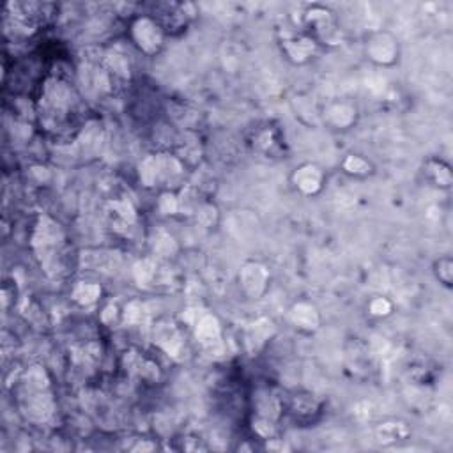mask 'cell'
Instances as JSON below:
<instances>
[{"mask_svg":"<svg viewBox=\"0 0 453 453\" xmlns=\"http://www.w3.org/2000/svg\"><path fill=\"white\" fill-rule=\"evenodd\" d=\"M197 339L204 347H213L220 343V324L216 317L204 315L197 324Z\"/></svg>","mask_w":453,"mask_h":453,"instance_id":"cell-14","label":"cell"},{"mask_svg":"<svg viewBox=\"0 0 453 453\" xmlns=\"http://www.w3.org/2000/svg\"><path fill=\"white\" fill-rule=\"evenodd\" d=\"M367 55L379 66H393L398 60V41L386 30L370 34L367 39Z\"/></svg>","mask_w":453,"mask_h":453,"instance_id":"cell-6","label":"cell"},{"mask_svg":"<svg viewBox=\"0 0 453 453\" xmlns=\"http://www.w3.org/2000/svg\"><path fill=\"white\" fill-rule=\"evenodd\" d=\"M303 25L310 32L315 43L336 44L340 41V29L335 15L328 8L322 6H312L303 15Z\"/></svg>","mask_w":453,"mask_h":453,"instance_id":"cell-3","label":"cell"},{"mask_svg":"<svg viewBox=\"0 0 453 453\" xmlns=\"http://www.w3.org/2000/svg\"><path fill=\"white\" fill-rule=\"evenodd\" d=\"M78 98L73 87L59 78H52L44 84L39 101V117L43 128L53 135H73L77 131Z\"/></svg>","mask_w":453,"mask_h":453,"instance_id":"cell-1","label":"cell"},{"mask_svg":"<svg viewBox=\"0 0 453 453\" xmlns=\"http://www.w3.org/2000/svg\"><path fill=\"white\" fill-rule=\"evenodd\" d=\"M255 409H257V414L262 418H268V420H277L280 416L282 411V402L273 391L264 390L255 397Z\"/></svg>","mask_w":453,"mask_h":453,"instance_id":"cell-11","label":"cell"},{"mask_svg":"<svg viewBox=\"0 0 453 453\" xmlns=\"http://www.w3.org/2000/svg\"><path fill=\"white\" fill-rule=\"evenodd\" d=\"M326 117H328V121L331 122L335 128H347V126H350L356 121V108H354L353 105L336 103L328 108Z\"/></svg>","mask_w":453,"mask_h":453,"instance_id":"cell-17","label":"cell"},{"mask_svg":"<svg viewBox=\"0 0 453 453\" xmlns=\"http://www.w3.org/2000/svg\"><path fill=\"white\" fill-rule=\"evenodd\" d=\"M391 312V303L384 298H376L372 303H370V313L374 315H390Z\"/></svg>","mask_w":453,"mask_h":453,"instance_id":"cell-24","label":"cell"},{"mask_svg":"<svg viewBox=\"0 0 453 453\" xmlns=\"http://www.w3.org/2000/svg\"><path fill=\"white\" fill-rule=\"evenodd\" d=\"M34 247H36L37 258L50 275H60L66 271L67 244L63 229L50 218H41L39 225L34 236Z\"/></svg>","mask_w":453,"mask_h":453,"instance_id":"cell-2","label":"cell"},{"mask_svg":"<svg viewBox=\"0 0 453 453\" xmlns=\"http://www.w3.org/2000/svg\"><path fill=\"white\" fill-rule=\"evenodd\" d=\"M107 216L112 221V225H114V229L117 230L126 229V227H129L135 221V213L129 207V204L119 202V200H115V202H112L108 206Z\"/></svg>","mask_w":453,"mask_h":453,"instance_id":"cell-16","label":"cell"},{"mask_svg":"<svg viewBox=\"0 0 453 453\" xmlns=\"http://www.w3.org/2000/svg\"><path fill=\"white\" fill-rule=\"evenodd\" d=\"M425 172L428 173L431 180L439 188H449L452 186V170L441 159H431L427 162V170Z\"/></svg>","mask_w":453,"mask_h":453,"instance_id":"cell-18","label":"cell"},{"mask_svg":"<svg viewBox=\"0 0 453 453\" xmlns=\"http://www.w3.org/2000/svg\"><path fill=\"white\" fill-rule=\"evenodd\" d=\"M434 271H435V277H438V280L441 282L445 287H452V280H453V262L449 257H442L439 258L438 262H435L434 265Z\"/></svg>","mask_w":453,"mask_h":453,"instance_id":"cell-22","label":"cell"},{"mask_svg":"<svg viewBox=\"0 0 453 453\" xmlns=\"http://www.w3.org/2000/svg\"><path fill=\"white\" fill-rule=\"evenodd\" d=\"M291 413L294 414L296 420L310 421L319 414V402L312 395H296L292 398Z\"/></svg>","mask_w":453,"mask_h":453,"instance_id":"cell-12","label":"cell"},{"mask_svg":"<svg viewBox=\"0 0 453 453\" xmlns=\"http://www.w3.org/2000/svg\"><path fill=\"white\" fill-rule=\"evenodd\" d=\"M155 339L172 356H176L180 350V347H183V336H180V333L177 331L173 324L158 326V329L155 331Z\"/></svg>","mask_w":453,"mask_h":453,"instance_id":"cell-13","label":"cell"},{"mask_svg":"<svg viewBox=\"0 0 453 453\" xmlns=\"http://www.w3.org/2000/svg\"><path fill=\"white\" fill-rule=\"evenodd\" d=\"M156 15L158 18H155L156 22L162 25V29L165 32H180L188 27V23L192 22V18L195 16V6L185 2H163V4L156 6Z\"/></svg>","mask_w":453,"mask_h":453,"instance_id":"cell-5","label":"cell"},{"mask_svg":"<svg viewBox=\"0 0 453 453\" xmlns=\"http://www.w3.org/2000/svg\"><path fill=\"white\" fill-rule=\"evenodd\" d=\"M251 144H254L255 151L261 152L265 158L278 156L282 149H284V140H282L280 131L277 128H273V126H265V128L257 129Z\"/></svg>","mask_w":453,"mask_h":453,"instance_id":"cell-8","label":"cell"},{"mask_svg":"<svg viewBox=\"0 0 453 453\" xmlns=\"http://www.w3.org/2000/svg\"><path fill=\"white\" fill-rule=\"evenodd\" d=\"M101 294V289L94 284H78L73 292V298L77 299L80 305H91L96 301Z\"/></svg>","mask_w":453,"mask_h":453,"instance_id":"cell-21","label":"cell"},{"mask_svg":"<svg viewBox=\"0 0 453 453\" xmlns=\"http://www.w3.org/2000/svg\"><path fill=\"white\" fill-rule=\"evenodd\" d=\"M131 37L140 52L145 55H156L165 43V30L151 16H140L131 23Z\"/></svg>","mask_w":453,"mask_h":453,"instance_id":"cell-4","label":"cell"},{"mask_svg":"<svg viewBox=\"0 0 453 453\" xmlns=\"http://www.w3.org/2000/svg\"><path fill=\"white\" fill-rule=\"evenodd\" d=\"M294 185L299 192L305 195H315L322 190V183H324V173L317 165H303L294 172Z\"/></svg>","mask_w":453,"mask_h":453,"instance_id":"cell-9","label":"cell"},{"mask_svg":"<svg viewBox=\"0 0 453 453\" xmlns=\"http://www.w3.org/2000/svg\"><path fill=\"white\" fill-rule=\"evenodd\" d=\"M409 435V428L405 427L400 421H390V424H383L377 428V439L381 442H395L402 441Z\"/></svg>","mask_w":453,"mask_h":453,"instance_id":"cell-20","label":"cell"},{"mask_svg":"<svg viewBox=\"0 0 453 453\" xmlns=\"http://www.w3.org/2000/svg\"><path fill=\"white\" fill-rule=\"evenodd\" d=\"M291 319L296 328L303 329V331H315L319 328V322H321L319 312L310 303H298V305L292 306Z\"/></svg>","mask_w":453,"mask_h":453,"instance_id":"cell-10","label":"cell"},{"mask_svg":"<svg viewBox=\"0 0 453 453\" xmlns=\"http://www.w3.org/2000/svg\"><path fill=\"white\" fill-rule=\"evenodd\" d=\"M315 44L317 43L312 37H291V39H287L284 43V48L291 59L303 63V60H306L312 55Z\"/></svg>","mask_w":453,"mask_h":453,"instance_id":"cell-15","label":"cell"},{"mask_svg":"<svg viewBox=\"0 0 453 453\" xmlns=\"http://www.w3.org/2000/svg\"><path fill=\"white\" fill-rule=\"evenodd\" d=\"M271 331H273V322L269 319H261L255 324H251L247 331V343L251 349H257L269 339Z\"/></svg>","mask_w":453,"mask_h":453,"instance_id":"cell-19","label":"cell"},{"mask_svg":"<svg viewBox=\"0 0 453 453\" xmlns=\"http://www.w3.org/2000/svg\"><path fill=\"white\" fill-rule=\"evenodd\" d=\"M269 284V271L258 262H248L241 268L239 285L248 298H261Z\"/></svg>","mask_w":453,"mask_h":453,"instance_id":"cell-7","label":"cell"},{"mask_svg":"<svg viewBox=\"0 0 453 453\" xmlns=\"http://www.w3.org/2000/svg\"><path fill=\"white\" fill-rule=\"evenodd\" d=\"M343 169L354 176H367L370 172V163L363 159L361 156H347Z\"/></svg>","mask_w":453,"mask_h":453,"instance_id":"cell-23","label":"cell"}]
</instances>
